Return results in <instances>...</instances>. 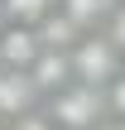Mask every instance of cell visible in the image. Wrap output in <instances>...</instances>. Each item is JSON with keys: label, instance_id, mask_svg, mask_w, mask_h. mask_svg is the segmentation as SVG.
Instances as JSON below:
<instances>
[{"label": "cell", "instance_id": "cell-1", "mask_svg": "<svg viewBox=\"0 0 125 130\" xmlns=\"http://www.w3.org/2000/svg\"><path fill=\"white\" fill-rule=\"evenodd\" d=\"M43 111L58 130H96L101 111H106V92L87 87V82H67L63 92L43 96Z\"/></svg>", "mask_w": 125, "mask_h": 130}, {"label": "cell", "instance_id": "cell-2", "mask_svg": "<svg viewBox=\"0 0 125 130\" xmlns=\"http://www.w3.org/2000/svg\"><path fill=\"white\" fill-rule=\"evenodd\" d=\"M67 58H72V82H87V87H101V92H106V82L120 72L116 43H111L106 34H92V29L67 48Z\"/></svg>", "mask_w": 125, "mask_h": 130}, {"label": "cell", "instance_id": "cell-3", "mask_svg": "<svg viewBox=\"0 0 125 130\" xmlns=\"http://www.w3.org/2000/svg\"><path fill=\"white\" fill-rule=\"evenodd\" d=\"M34 106H43L34 77H29L24 68H0V121L10 125L14 116H24V111H34Z\"/></svg>", "mask_w": 125, "mask_h": 130}, {"label": "cell", "instance_id": "cell-4", "mask_svg": "<svg viewBox=\"0 0 125 130\" xmlns=\"http://www.w3.org/2000/svg\"><path fill=\"white\" fill-rule=\"evenodd\" d=\"M29 77H34L39 96L63 92V87L72 82V58H67V48H39V58L29 63Z\"/></svg>", "mask_w": 125, "mask_h": 130}, {"label": "cell", "instance_id": "cell-5", "mask_svg": "<svg viewBox=\"0 0 125 130\" xmlns=\"http://www.w3.org/2000/svg\"><path fill=\"white\" fill-rule=\"evenodd\" d=\"M39 34H34V24H0V68H24L29 72V63L39 58Z\"/></svg>", "mask_w": 125, "mask_h": 130}, {"label": "cell", "instance_id": "cell-6", "mask_svg": "<svg viewBox=\"0 0 125 130\" xmlns=\"http://www.w3.org/2000/svg\"><path fill=\"white\" fill-rule=\"evenodd\" d=\"M58 10H63L77 29H92L96 19H106V14L116 10V0H58Z\"/></svg>", "mask_w": 125, "mask_h": 130}, {"label": "cell", "instance_id": "cell-7", "mask_svg": "<svg viewBox=\"0 0 125 130\" xmlns=\"http://www.w3.org/2000/svg\"><path fill=\"white\" fill-rule=\"evenodd\" d=\"M48 10H58V0H0L5 24H39Z\"/></svg>", "mask_w": 125, "mask_h": 130}, {"label": "cell", "instance_id": "cell-8", "mask_svg": "<svg viewBox=\"0 0 125 130\" xmlns=\"http://www.w3.org/2000/svg\"><path fill=\"white\" fill-rule=\"evenodd\" d=\"M10 130H58V125L48 121V111H43V106H34V111L14 116V121H10Z\"/></svg>", "mask_w": 125, "mask_h": 130}, {"label": "cell", "instance_id": "cell-9", "mask_svg": "<svg viewBox=\"0 0 125 130\" xmlns=\"http://www.w3.org/2000/svg\"><path fill=\"white\" fill-rule=\"evenodd\" d=\"M106 106H111V111L125 121V72H116V77L106 82Z\"/></svg>", "mask_w": 125, "mask_h": 130}, {"label": "cell", "instance_id": "cell-10", "mask_svg": "<svg viewBox=\"0 0 125 130\" xmlns=\"http://www.w3.org/2000/svg\"><path fill=\"white\" fill-rule=\"evenodd\" d=\"M106 19H111V29H106V39L116 43V53H125V5H116V10H111Z\"/></svg>", "mask_w": 125, "mask_h": 130}, {"label": "cell", "instance_id": "cell-11", "mask_svg": "<svg viewBox=\"0 0 125 130\" xmlns=\"http://www.w3.org/2000/svg\"><path fill=\"white\" fill-rule=\"evenodd\" d=\"M0 130H10V125H5V121H0Z\"/></svg>", "mask_w": 125, "mask_h": 130}, {"label": "cell", "instance_id": "cell-12", "mask_svg": "<svg viewBox=\"0 0 125 130\" xmlns=\"http://www.w3.org/2000/svg\"><path fill=\"white\" fill-rule=\"evenodd\" d=\"M111 130H125V125H111Z\"/></svg>", "mask_w": 125, "mask_h": 130}]
</instances>
